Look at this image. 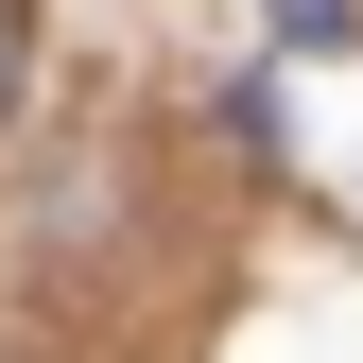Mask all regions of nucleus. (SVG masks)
<instances>
[{"label": "nucleus", "instance_id": "obj_1", "mask_svg": "<svg viewBox=\"0 0 363 363\" xmlns=\"http://www.w3.org/2000/svg\"><path fill=\"white\" fill-rule=\"evenodd\" d=\"M277 52H363V0H277Z\"/></svg>", "mask_w": 363, "mask_h": 363}, {"label": "nucleus", "instance_id": "obj_2", "mask_svg": "<svg viewBox=\"0 0 363 363\" xmlns=\"http://www.w3.org/2000/svg\"><path fill=\"white\" fill-rule=\"evenodd\" d=\"M0 86H18V18H0Z\"/></svg>", "mask_w": 363, "mask_h": 363}]
</instances>
